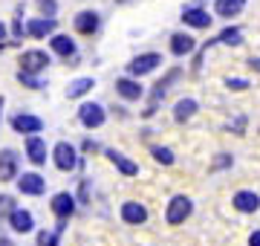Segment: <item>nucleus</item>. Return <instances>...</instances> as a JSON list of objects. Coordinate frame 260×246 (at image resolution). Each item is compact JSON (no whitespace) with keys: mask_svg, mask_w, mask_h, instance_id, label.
<instances>
[{"mask_svg":"<svg viewBox=\"0 0 260 246\" xmlns=\"http://www.w3.org/2000/svg\"><path fill=\"white\" fill-rule=\"evenodd\" d=\"M229 162H232V157H229V153H220V160L214 162V168H225Z\"/></svg>","mask_w":260,"mask_h":246,"instance_id":"7c9ffc66","label":"nucleus"},{"mask_svg":"<svg viewBox=\"0 0 260 246\" xmlns=\"http://www.w3.org/2000/svg\"><path fill=\"white\" fill-rule=\"evenodd\" d=\"M52 160H55V165L61 171H73L78 165V153H75V148L70 142H58L52 148Z\"/></svg>","mask_w":260,"mask_h":246,"instance_id":"20e7f679","label":"nucleus"},{"mask_svg":"<svg viewBox=\"0 0 260 246\" xmlns=\"http://www.w3.org/2000/svg\"><path fill=\"white\" fill-rule=\"evenodd\" d=\"M116 93L121 96V99H127V102H136V99H142V90L139 81H133V78H119L116 81Z\"/></svg>","mask_w":260,"mask_h":246,"instance_id":"a211bd4d","label":"nucleus"},{"mask_svg":"<svg viewBox=\"0 0 260 246\" xmlns=\"http://www.w3.org/2000/svg\"><path fill=\"white\" fill-rule=\"evenodd\" d=\"M58 235H61V232H55V235L41 232V235H38V240H41V246H58Z\"/></svg>","mask_w":260,"mask_h":246,"instance_id":"cd10ccee","label":"nucleus"},{"mask_svg":"<svg viewBox=\"0 0 260 246\" xmlns=\"http://www.w3.org/2000/svg\"><path fill=\"white\" fill-rule=\"evenodd\" d=\"M52 211H55L58 220L64 223L67 218H73V211H75V197L70 194V191H58L55 197H52Z\"/></svg>","mask_w":260,"mask_h":246,"instance_id":"0eeeda50","label":"nucleus"},{"mask_svg":"<svg viewBox=\"0 0 260 246\" xmlns=\"http://www.w3.org/2000/svg\"><path fill=\"white\" fill-rule=\"evenodd\" d=\"M0 116H3V96H0Z\"/></svg>","mask_w":260,"mask_h":246,"instance_id":"f704fd0d","label":"nucleus"},{"mask_svg":"<svg viewBox=\"0 0 260 246\" xmlns=\"http://www.w3.org/2000/svg\"><path fill=\"white\" fill-rule=\"evenodd\" d=\"M3 35H6V26H3V23H0V41H3Z\"/></svg>","mask_w":260,"mask_h":246,"instance_id":"72a5a7b5","label":"nucleus"},{"mask_svg":"<svg viewBox=\"0 0 260 246\" xmlns=\"http://www.w3.org/2000/svg\"><path fill=\"white\" fill-rule=\"evenodd\" d=\"M153 157H156V162H162V165H174V153H171V148H153Z\"/></svg>","mask_w":260,"mask_h":246,"instance_id":"393cba45","label":"nucleus"},{"mask_svg":"<svg viewBox=\"0 0 260 246\" xmlns=\"http://www.w3.org/2000/svg\"><path fill=\"white\" fill-rule=\"evenodd\" d=\"M249 67H251V70H257V73H260V58H251V61H249Z\"/></svg>","mask_w":260,"mask_h":246,"instance_id":"473e14b6","label":"nucleus"},{"mask_svg":"<svg viewBox=\"0 0 260 246\" xmlns=\"http://www.w3.org/2000/svg\"><path fill=\"white\" fill-rule=\"evenodd\" d=\"M232 206L237 208V211H243V214H254L260 208V197L254 194V191H249V189H243V191H237L232 197Z\"/></svg>","mask_w":260,"mask_h":246,"instance_id":"423d86ee","label":"nucleus"},{"mask_svg":"<svg viewBox=\"0 0 260 246\" xmlns=\"http://www.w3.org/2000/svg\"><path fill=\"white\" fill-rule=\"evenodd\" d=\"M93 87H95V81H93V78H75L73 84L67 87V96H70V99H78V96L90 93Z\"/></svg>","mask_w":260,"mask_h":246,"instance_id":"5701e85b","label":"nucleus"},{"mask_svg":"<svg viewBox=\"0 0 260 246\" xmlns=\"http://www.w3.org/2000/svg\"><path fill=\"white\" fill-rule=\"evenodd\" d=\"M249 246H260V229H257V232H251V237H249Z\"/></svg>","mask_w":260,"mask_h":246,"instance_id":"2f4dec72","label":"nucleus"},{"mask_svg":"<svg viewBox=\"0 0 260 246\" xmlns=\"http://www.w3.org/2000/svg\"><path fill=\"white\" fill-rule=\"evenodd\" d=\"M159 64H162V55H156V52H145V55H136L133 61H130L127 73L130 76H136V78H142V76H148V73H153Z\"/></svg>","mask_w":260,"mask_h":246,"instance_id":"f03ea898","label":"nucleus"},{"mask_svg":"<svg viewBox=\"0 0 260 246\" xmlns=\"http://www.w3.org/2000/svg\"><path fill=\"white\" fill-rule=\"evenodd\" d=\"M47 64H49V55L44 52V49H29V52L20 55V73H29V76L47 70Z\"/></svg>","mask_w":260,"mask_h":246,"instance_id":"7ed1b4c3","label":"nucleus"},{"mask_svg":"<svg viewBox=\"0 0 260 246\" xmlns=\"http://www.w3.org/2000/svg\"><path fill=\"white\" fill-rule=\"evenodd\" d=\"M78 119H81L84 128H102L104 125V107L102 104H95V102H87V104H81Z\"/></svg>","mask_w":260,"mask_h":246,"instance_id":"39448f33","label":"nucleus"},{"mask_svg":"<svg viewBox=\"0 0 260 246\" xmlns=\"http://www.w3.org/2000/svg\"><path fill=\"white\" fill-rule=\"evenodd\" d=\"M73 23H75V32H81V35H93L95 29H99V15H95V12H78Z\"/></svg>","mask_w":260,"mask_h":246,"instance_id":"f3484780","label":"nucleus"},{"mask_svg":"<svg viewBox=\"0 0 260 246\" xmlns=\"http://www.w3.org/2000/svg\"><path fill=\"white\" fill-rule=\"evenodd\" d=\"M182 20H185L188 26H194V29H208L214 18L205 9H200V6H191V9L182 12Z\"/></svg>","mask_w":260,"mask_h":246,"instance_id":"f8f14e48","label":"nucleus"},{"mask_svg":"<svg viewBox=\"0 0 260 246\" xmlns=\"http://www.w3.org/2000/svg\"><path fill=\"white\" fill-rule=\"evenodd\" d=\"M225 87H229V90H246V87H249V81H246V78H229V81H225Z\"/></svg>","mask_w":260,"mask_h":246,"instance_id":"c85d7f7f","label":"nucleus"},{"mask_svg":"<svg viewBox=\"0 0 260 246\" xmlns=\"http://www.w3.org/2000/svg\"><path fill=\"white\" fill-rule=\"evenodd\" d=\"M49 47H52V52H55V55H61V58L75 55V44H73L70 38H67V35H52Z\"/></svg>","mask_w":260,"mask_h":246,"instance_id":"aec40b11","label":"nucleus"},{"mask_svg":"<svg viewBox=\"0 0 260 246\" xmlns=\"http://www.w3.org/2000/svg\"><path fill=\"white\" fill-rule=\"evenodd\" d=\"M220 44H229V47H237V44H243V32L237 26H229V29H223L220 32Z\"/></svg>","mask_w":260,"mask_h":246,"instance_id":"b1692460","label":"nucleus"},{"mask_svg":"<svg viewBox=\"0 0 260 246\" xmlns=\"http://www.w3.org/2000/svg\"><path fill=\"white\" fill-rule=\"evenodd\" d=\"M12 128L18 133H29V136H35L41 128H44V119H38V116H29V113H18L12 119Z\"/></svg>","mask_w":260,"mask_h":246,"instance_id":"1a4fd4ad","label":"nucleus"},{"mask_svg":"<svg viewBox=\"0 0 260 246\" xmlns=\"http://www.w3.org/2000/svg\"><path fill=\"white\" fill-rule=\"evenodd\" d=\"M18 81L23 87H32V90H41V87H44V81H41V78L29 76V73H18Z\"/></svg>","mask_w":260,"mask_h":246,"instance_id":"a878e982","label":"nucleus"},{"mask_svg":"<svg viewBox=\"0 0 260 246\" xmlns=\"http://www.w3.org/2000/svg\"><path fill=\"white\" fill-rule=\"evenodd\" d=\"M107 157H110V162L121 171V174H124V177H136V174H139V165H136L133 160H127L124 153H119V151H107Z\"/></svg>","mask_w":260,"mask_h":246,"instance_id":"6ab92c4d","label":"nucleus"},{"mask_svg":"<svg viewBox=\"0 0 260 246\" xmlns=\"http://www.w3.org/2000/svg\"><path fill=\"white\" fill-rule=\"evenodd\" d=\"M243 6H246V0H217V15L220 18H234V15H240Z\"/></svg>","mask_w":260,"mask_h":246,"instance_id":"412c9836","label":"nucleus"},{"mask_svg":"<svg viewBox=\"0 0 260 246\" xmlns=\"http://www.w3.org/2000/svg\"><path fill=\"white\" fill-rule=\"evenodd\" d=\"M191 211H194V203L185 197V194H177V197L168 203V211H165V220L171 226H179V223H185L191 218Z\"/></svg>","mask_w":260,"mask_h":246,"instance_id":"f257e3e1","label":"nucleus"},{"mask_svg":"<svg viewBox=\"0 0 260 246\" xmlns=\"http://www.w3.org/2000/svg\"><path fill=\"white\" fill-rule=\"evenodd\" d=\"M0 211H15V206H12V197H0Z\"/></svg>","mask_w":260,"mask_h":246,"instance_id":"c756f323","label":"nucleus"},{"mask_svg":"<svg viewBox=\"0 0 260 246\" xmlns=\"http://www.w3.org/2000/svg\"><path fill=\"white\" fill-rule=\"evenodd\" d=\"M121 220H124V223H133V226H139V223L148 220V208L142 206V203H133V200H130V203L121 206Z\"/></svg>","mask_w":260,"mask_h":246,"instance_id":"9b49d317","label":"nucleus"},{"mask_svg":"<svg viewBox=\"0 0 260 246\" xmlns=\"http://www.w3.org/2000/svg\"><path fill=\"white\" fill-rule=\"evenodd\" d=\"M38 9L44 12V15H47V18H52V15H55V0H38Z\"/></svg>","mask_w":260,"mask_h":246,"instance_id":"bb28decb","label":"nucleus"},{"mask_svg":"<svg viewBox=\"0 0 260 246\" xmlns=\"http://www.w3.org/2000/svg\"><path fill=\"white\" fill-rule=\"evenodd\" d=\"M197 49V41L191 38V35H185V32H177V35H171V52L177 58H182V55H191Z\"/></svg>","mask_w":260,"mask_h":246,"instance_id":"ddd939ff","label":"nucleus"},{"mask_svg":"<svg viewBox=\"0 0 260 246\" xmlns=\"http://www.w3.org/2000/svg\"><path fill=\"white\" fill-rule=\"evenodd\" d=\"M26 157L32 165H44L47 162V145H44L41 136H29L26 139Z\"/></svg>","mask_w":260,"mask_h":246,"instance_id":"4468645a","label":"nucleus"},{"mask_svg":"<svg viewBox=\"0 0 260 246\" xmlns=\"http://www.w3.org/2000/svg\"><path fill=\"white\" fill-rule=\"evenodd\" d=\"M9 223H12L15 232H20V235H26V232L35 229V218H32V211H26V208H15L9 214Z\"/></svg>","mask_w":260,"mask_h":246,"instance_id":"9d476101","label":"nucleus"},{"mask_svg":"<svg viewBox=\"0 0 260 246\" xmlns=\"http://www.w3.org/2000/svg\"><path fill=\"white\" fill-rule=\"evenodd\" d=\"M26 32L32 38H44V35H52L55 32V18H32L26 23Z\"/></svg>","mask_w":260,"mask_h":246,"instance_id":"dca6fc26","label":"nucleus"},{"mask_svg":"<svg viewBox=\"0 0 260 246\" xmlns=\"http://www.w3.org/2000/svg\"><path fill=\"white\" fill-rule=\"evenodd\" d=\"M18 189L23 191V194H32V197H38V194H44L47 182H44V177H41V174H23V177L18 180Z\"/></svg>","mask_w":260,"mask_h":246,"instance_id":"2eb2a0df","label":"nucleus"},{"mask_svg":"<svg viewBox=\"0 0 260 246\" xmlns=\"http://www.w3.org/2000/svg\"><path fill=\"white\" fill-rule=\"evenodd\" d=\"M194 113H197V102L194 99H179L177 107H174V119H177V122H188Z\"/></svg>","mask_w":260,"mask_h":246,"instance_id":"4be33fe9","label":"nucleus"},{"mask_svg":"<svg viewBox=\"0 0 260 246\" xmlns=\"http://www.w3.org/2000/svg\"><path fill=\"white\" fill-rule=\"evenodd\" d=\"M18 153L6 148V151H0V182H9L15 180V174H18Z\"/></svg>","mask_w":260,"mask_h":246,"instance_id":"6e6552de","label":"nucleus"}]
</instances>
